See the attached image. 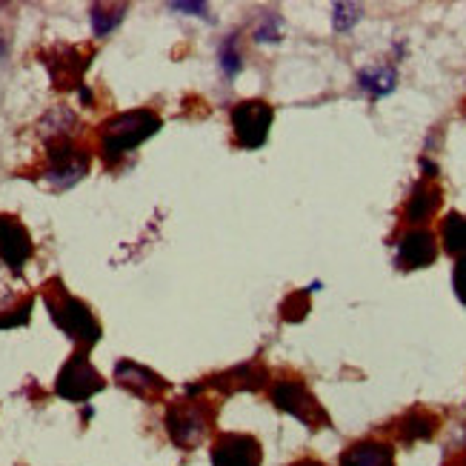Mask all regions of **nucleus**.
<instances>
[{"label": "nucleus", "mask_w": 466, "mask_h": 466, "mask_svg": "<svg viewBox=\"0 0 466 466\" xmlns=\"http://www.w3.org/2000/svg\"><path fill=\"white\" fill-rule=\"evenodd\" d=\"M221 66L226 69V75H238V69L243 66V60H241V52H238V43H235V38H229V40L221 46Z\"/></svg>", "instance_id": "obj_21"}, {"label": "nucleus", "mask_w": 466, "mask_h": 466, "mask_svg": "<svg viewBox=\"0 0 466 466\" xmlns=\"http://www.w3.org/2000/svg\"><path fill=\"white\" fill-rule=\"evenodd\" d=\"M358 18H361L358 6H349V4H338L335 6V29H349Z\"/></svg>", "instance_id": "obj_23"}, {"label": "nucleus", "mask_w": 466, "mask_h": 466, "mask_svg": "<svg viewBox=\"0 0 466 466\" xmlns=\"http://www.w3.org/2000/svg\"><path fill=\"white\" fill-rule=\"evenodd\" d=\"M361 89L369 98H381L386 92L395 89V69L392 66H375V69H364L358 77Z\"/></svg>", "instance_id": "obj_18"}, {"label": "nucleus", "mask_w": 466, "mask_h": 466, "mask_svg": "<svg viewBox=\"0 0 466 466\" xmlns=\"http://www.w3.org/2000/svg\"><path fill=\"white\" fill-rule=\"evenodd\" d=\"M215 418L217 409L215 403L209 400H195V398H183L175 400L172 407L166 409V432H169V441H172L178 449H195L198 444L207 441V435L215 426Z\"/></svg>", "instance_id": "obj_3"}, {"label": "nucleus", "mask_w": 466, "mask_h": 466, "mask_svg": "<svg viewBox=\"0 0 466 466\" xmlns=\"http://www.w3.org/2000/svg\"><path fill=\"white\" fill-rule=\"evenodd\" d=\"M438 432V418L424 412V409H412L398 421V438L400 441H426Z\"/></svg>", "instance_id": "obj_16"}, {"label": "nucleus", "mask_w": 466, "mask_h": 466, "mask_svg": "<svg viewBox=\"0 0 466 466\" xmlns=\"http://www.w3.org/2000/svg\"><path fill=\"white\" fill-rule=\"evenodd\" d=\"M172 9H186V12H204V4H175Z\"/></svg>", "instance_id": "obj_25"}, {"label": "nucleus", "mask_w": 466, "mask_h": 466, "mask_svg": "<svg viewBox=\"0 0 466 466\" xmlns=\"http://www.w3.org/2000/svg\"><path fill=\"white\" fill-rule=\"evenodd\" d=\"M289 466H323V463L315 461V458H301V461H295V463H289Z\"/></svg>", "instance_id": "obj_26"}, {"label": "nucleus", "mask_w": 466, "mask_h": 466, "mask_svg": "<svg viewBox=\"0 0 466 466\" xmlns=\"http://www.w3.org/2000/svg\"><path fill=\"white\" fill-rule=\"evenodd\" d=\"M398 246V258L395 263L400 269H424L429 263H435L438 258V241L429 229H409L403 232L400 241L395 243Z\"/></svg>", "instance_id": "obj_11"}, {"label": "nucleus", "mask_w": 466, "mask_h": 466, "mask_svg": "<svg viewBox=\"0 0 466 466\" xmlns=\"http://www.w3.org/2000/svg\"><path fill=\"white\" fill-rule=\"evenodd\" d=\"M212 466H260L263 446L255 435L246 432H221L209 449Z\"/></svg>", "instance_id": "obj_7"}, {"label": "nucleus", "mask_w": 466, "mask_h": 466, "mask_svg": "<svg viewBox=\"0 0 466 466\" xmlns=\"http://www.w3.org/2000/svg\"><path fill=\"white\" fill-rule=\"evenodd\" d=\"M267 369H260L258 364H246V366H235V369H229L224 372V375H217L207 383H200V386H189V395L200 392L204 386H217V390H224V392H255V390H263L267 386Z\"/></svg>", "instance_id": "obj_13"}, {"label": "nucleus", "mask_w": 466, "mask_h": 466, "mask_svg": "<svg viewBox=\"0 0 466 466\" xmlns=\"http://www.w3.org/2000/svg\"><path fill=\"white\" fill-rule=\"evenodd\" d=\"M340 466H395V449L383 441H358L344 449Z\"/></svg>", "instance_id": "obj_15"}, {"label": "nucleus", "mask_w": 466, "mask_h": 466, "mask_svg": "<svg viewBox=\"0 0 466 466\" xmlns=\"http://www.w3.org/2000/svg\"><path fill=\"white\" fill-rule=\"evenodd\" d=\"M272 106L267 101H241L232 109V132L241 149H260L269 137Z\"/></svg>", "instance_id": "obj_6"}, {"label": "nucleus", "mask_w": 466, "mask_h": 466, "mask_svg": "<svg viewBox=\"0 0 466 466\" xmlns=\"http://www.w3.org/2000/svg\"><path fill=\"white\" fill-rule=\"evenodd\" d=\"M115 381L129 390L132 395L144 398V400H161L169 392V381H163L158 372H152L144 364H135L129 358H123L115 364Z\"/></svg>", "instance_id": "obj_9"}, {"label": "nucleus", "mask_w": 466, "mask_h": 466, "mask_svg": "<svg viewBox=\"0 0 466 466\" xmlns=\"http://www.w3.org/2000/svg\"><path fill=\"white\" fill-rule=\"evenodd\" d=\"M158 129H161V115L152 112V109H132V112H120L115 118L103 120L98 129L103 163L115 166L123 154L137 149Z\"/></svg>", "instance_id": "obj_2"}, {"label": "nucleus", "mask_w": 466, "mask_h": 466, "mask_svg": "<svg viewBox=\"0 0 466 466\" xmlns=\"http://www.w3.org/2000/svg\"><path fill=\"white\" fill-rule=\"evenodd\" d=\"M269 398L281 412H289L292 418H298L301 424L321 429L330 424V415L323 412L318 398L309 392V386L298 378H281L269 386Z\"/></svg>", "instance_id": "obj_4"}, {"label": "nucleus", "mask_w": 466, "mask_h": 466, "mask_svg": "<svg viewBox=\"0 0 466 466\" xmlns=\"http://www.w3.org/2000/svg\"><path fill=\"white\" fill-rule=\"evenodd\" d=\"M43 303L49 309V318L55 321L57 330L69 335L84 352H89L101 340L103 330L98 318L92 315V309L81 298L69 295L60 281H49L43 286Z\"/></svg>", "instance_id": "obj_1"}, {"label": "nucleus", "mask_w": 466, "mask_h": 466, "mask_svg": "<svg viewBox=\"0 0 466 466\" xmlns=\"http://www.w3.org/2000/svg\"><path fill=\"white\" fill-rule=\"evenodd\" d=\"M441 241H444V250L463 260L466 258V215L458 212H449L441 224Z\"/></svg>", "instance_id": "obj_17"}, {"label": "nucleus", "mask_w": 466, "mask_h": 466, "mask_svg": "<svg viewBox=\"0 0 466 466\" xmlns=\"http://www.w3.org/2000/svg\"><path fill=\"white\" fill-rule=\"evenodd\" d=\"M89 57L92 52L84 55L77 46H57V49H52V55H43V64L52 75V84L66 89V86L81 84V77L89 66Z\"/></svg>", "instance_id": "obj_12"}, {"label": "nucleus", "mask_w": 466, "mask_h": 466, "mask_svg": "<svg viewBox=\"0 0 466 466\" xmlns=\"http://www.w3.org/2000/svg\"><path fill=\"white\" fill-rule=\"evenodd\" d=\"M32 255H35V243L29 229L14 215L0 212V260L12 272H21Z\"/></svg>", "instance_id": "obj_8"}, {"label": "nucleus", "mask_w": 466, "mask_h": 466, "mask_svg": "<svg viewBox=\"0 0 466 466\" xmlns=\"http://www.w3.org/2000/svg\"><path fill=\"white\" fill-rule=\"evenodd\" d=\"M309 289L301 292V295H292V298L284 303V318L286 321H303V315L309 312Z\"/></svg>", "instance_id": "obj_22"}, {"label": "nucleus", "mask_w": 466, "mask_h": 466, "mask_svg": "<svg viewBox=\"0 0 466 466\" xmlns=\"http://www.w3.org/2000/svg\"><path fill=\"white\" fill-rule=\"evenodd\" d=\"M32 306H35V298H23L21 306L9 309V315H0V330H12V326H26L29 318H32Z\"/></svg>", "instance_id": "obj_20"}, {"label": "nucleus", "mask_w": 466, "mask_h": 466, "mask_svg": "<svg viewBox=\"0 0 466 466\" xmlns=\"http://www.w3.org/2000/svg\"><path fill=\"white\" fill-rule=\"evenodd\" d=\"M438 207H441V186L424 178L415 183L407 207H403V217H407V224H424L438 212Z\"/></svg>", "instance_id": "obj_14"}, {"label": "nucleus", "mask_w": 466, "mask_h": 466, "mask_svg": "<svg viewBox=\"0 0 466 466\" xmlns=\"http://www.w3.org/2000/svg\"><path fill=\"white\" fill-rule=\"evenodd\" d=\"M86 169H89V154L84 149H77L69 137H55V144H49L46 178L66 186V183H75L77 178H84Z\"/></svg>", "instance_id": "obj_10"}, {"label": "nucleus", "mask_w": 466, "mask_h": 466, "mask_svg": "<svg viewBox=\"0 0 466 466\" xmlns=\"http://www.w3.org/2000/svg\"><path fill=\"white\" fill-rule=\"evenodd\" d=\"M123 12H127V6H95L92 9V26H95V35L103 38L109 35L112 29L123 21Z\"/></svg>", "instance_id": "obj_19"}, {"label": "nucleus", "mask_w": 466, "mask_h": 466, "mask_svg": "<svg viewBox=\"0 0 466 466\" xmlns=\"http://www.w3.org/2000/svg\"><path fill=\"white\" fill-rule=\"evenodd\" d=\"M463 115H466V103H463Z\"/></svg>", "instance_id": "obj_27"}, {"label": "nucleus", "mask_w": 466, "mask_h": 466, "mask_svg": "<svg viewBox=\"0 0 466 466\" xmlns=\"http://www.w3.org/2000/svg\"><path fill=\"white\" fill-rule=\"evenodd\" d=\"M103 386H106V381L101 378V372L92 366L89 352L77 349L72 358L64 364V369L57 372L55 392L60 398L72 400V403H86L92 395H98Z\"/></svg>", "instance_id": "obj_5"}, {"label": "nucleus", "mask_w": 466, "mask_h": 466, "mask_svg": "<svg viewBox=\"0 0 466 466\" xmlns=\"http://www.w3.org/2000/svg\"><path fill=\"white\" fill-rule=\"evenodd\" d=\"M453 284H455V295L458 301L466 306V258L455 263V272H453Z\"/></svg>", "instance_id": "obj_24"}]
</instances>
